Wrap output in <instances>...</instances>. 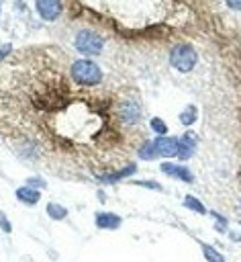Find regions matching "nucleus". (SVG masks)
Segmentation results:
<instances>
[{
    "mask_svg": "<svg viewBox=\"0 0 241 262\" xmlns=\"http://www.w3.org/2000/svg\"><path fill=\"white\" fill-rule=\"evenodd\" d=\"M69 76L80 86H98L102 82V70L96 61L82 57L69 66Z\"/></svg>",
    "mask_w": 241,
    "mask_h": 262,
    "instance_id": "obj_1",
    "label": "nucleus"
},
{
    "mask_svg": "<svg viewBox=\"0 0 241 262\" xmlns=\"http://www.w3.org/2000/svg\"><path fill=\"white\" fill-rule=\"evenodd\" d=\"M170 63L180 70V72H190L196 63H198V53L192 45L188 43H180V45H174L172 51H170Z\"/></svg>",
    "mask_w": 241,
    "mask_h": 262,
    "instance_id": "obj_2",
    "label": "nucleus"
},
{
    "mask_svg": "<svg viewBox=\"0 0 241 262\" xmlns=\"http://www.w3.org/2000/svg\"><path fill=\"white\" fill-rule=\"evenodd\" d=\"M74 47H76L80 53H84L86 57H88V55H100V53H102V47H104V39H102L98 33L84 29V31H80V33L76 35Z\"/></svg>",
    "mask_w": 241,
    "mask_h": 262,
    "instance_id": "obj_3",
    "label": "nucleus"
},
{
    "mask_svg": "<svg viewBox=\"0 0 241 262\" xmlns=\"http://www.w3.org/2000/svg\"><path fill=\"white\" fill-rule=\"evenodd\" d=\"M116 117L125 125H137L141 121V108L135 102V98H123L116 104Z\"/></svg>",
    "mask_w": 241,
    "mask_h": 262,
    "instance_id": "obj_4",
    "label": "nucleus"
},
{
    "mask_svg": "<svg viewBox=\"0 0 241 262\" xmlns=\"http://www.w3.org/2000/svg\"><path fill=\"white\" fill-rule=\"evenodd\" d=\"M35 8L43 20H57L63 10V2L61 0H35Z\"/></svg>",
    "mask_w": 241,
    "mask_h": 262,
    "instance_id": "obj_5",
    "label": "nucleus"
},
{
    "mask_svg": "<svg viewBox=\"0 0 241 262\" xmlns=\"http://www.w3.org/2000/svg\"><path fill=\"white\" fill-rule=\"evenodd\" d=\"M153 145H155L157 156H161V158H174V156H178V151H180V139H176V137L159 135V137L153 141Z\"/></svg>",
    "mask_w": 241,
    "mask_h": 262,
    "instance_id": "obj_6",
    "label": "nucleus"
},
{
    "mask_svg": "<svg viewBox=\"0 0 241 262\" xmlns=\"http://www.w3.org/2000/svg\"><path fill=\"white\" fill-rule=\"evenodd\" d=\"M159 170L163 172V174H167V176H172V178H178V180H182V182H188V184H192L194 182V174L186 168V166H182V164H161L159 166Z\"/></svg>",
    "mask_w": 241,
    "mask_h": 262,
    "instance_id": "obj_7",
    "label": "nucleus"
},
{
    "mask_svg": "<svg viewBox=\"0 0 241 262\" xmlns=\"http://www.w3.org/2000/svg\"><path fill=\"white\" fill-rule=\"evenodd\" d=\"M94 223H96V227H98V229H118V227H120V223H123V219H120L116 213L100 211V213H96Z\"/></svg>",
    "mask_w": 241,
    "mask_h": 262,
    "instance_id": "obj_8",
    "label": "nucleus"
},
{
    "mask_svg": "<svg viewBox=\"0 0 241 262\" xmlns=\"http://www.w3.org/2000/svg\"><path fill=\"white\" fill-rule=\"evenodd\" d=\"M196 145H198V137H196L192 131H186V133L182 135V139H180V151H178V158H180V160H188V158L194 154Z\"/></svg>",
    "mask_w": 241,
    "mask_h": 262,
    "instance_id": "obj_9",
    "label": "nucleus"
},
{
    "mask_svg": "<svg viewBox=\"0 0 241 262\" xmlns=\"http://www.w3.org/2000/svg\"><path fill=\"white\" fill-rule=\"evenodd\" d=\"M16 199L25 205H37L39 199H41V192H39V188H33V186L27 184V186H20L16 190Z\"/></svg>",
    "mask_w": 241,
    "mask_h": 262,
    "instance_id": "obj_10",
    "label": "nucleus"
},
{
    "mask_svg": "<svg viewBox=\"0 0 241 262\" xmlns=\"http://www.w3.org/2000/svg\"><path fill=\"white\" fill-rule=\"evenodd\" d=\"M135 170H137L135 164H127L123 170H116V172H110V174L102 172V174H98V178H100L102 182H116V180H120V178H127V176H131V174H135Z\"/></svg>",
    "mask_w": 241,
    "mask_h": 262,
    "instance_id": "obj_11",
    "label": "nucleus"
},
{
    "mask_svg": "<svg viewBox=\"0 0 241 262\" xmlns=\"http://www.w3.org/2000/svg\"><path fill=\"white\" fill-rule=\"evenodd\" d=\"M47 215H49L51 219H55V221H61V219H65V217H67V209H65L63 205L49 203V205H47Z\"/></svg>",
    "mask_w": 241,
    "mask_h": 262,
    "instance_id": "obj_12",
    "label": "nucleus"
},
{
    "mask_svg": "<svg viewBox=\"0 0 241 262\" xmlns=\"http://www.w3.org/2000/svg\"><path fill=\"white\" fill-rule=\"evenodd\" d=\"M200 248H202V254H204L206 262H225V256H223L221 252H216L212 246H208V244H200Z\"/></svg>",
    "mask_w": 241,
    "mask_h": 262,
    "instance_id": "obj_13",
    "label": "nucleus"
},
{
    "mask_svg": "<svg viewBox=\"0 0 241 262\" xmlns=\"http://www.w3.org/2000/svg\"><path fill=\"white\" fill-rule=\"evenodd\" d=\"M198 111H196V106L194 104H190V106H186L184 111H182V115H180V123L182 125H192V123H196V119H198V115H196Z\"/></svg>",
    "mask_w": 241,
    "mask_h": 262,
    "instance_id": "obj_14",
    "label": "nucleus"
},
{
    "mask_svg": "<svg viewBox=\"0 0 241 262\" xmlns=\"http://www.w3.org/2000/svg\"><path fill=\"white\" fill-rule=\"evenodd\" d=\"M184 207H186V209H190V211H194V213H200V215H204V213H206L204 205H202L196 196H192V194H186V196H184Z\"/></svg>",
    "mask_w": 241,
    "mask_h": 262,
    "instance_id": "obj_15",
    "label": "nucleus"
},
{
    "mask_svg": "<svg viewBox=\"0 0 241 262\" xmlns=\"http://www.w3.org/2000/svg\"><path fill=\"white\" fill-rule=\"evenodd\" d=\"M137 156H139L141 160H153V158H157V151H155V145H153V141H147V143H143V145L137 149Z\"/></svg>",
    "mask_w": 241,
    "mask_h": 262,
    "instance_id": "obj_16",
    "label": "nucleus"
},
{
    "mask_svg": "<svg viewBox=\"0 0 241 262\" xmlns=\"http://www.w3.org/2000/svg\"><path fill=\"white\" fill-rule=\"evenodd\" d=\"M149 127H151V131H155L157 135H165V133H167V125H165L159 117H153V119L149 121Z\"/></svg>",
    "mask_w": 241,
    "mask_h": 262,
    "instance_id": "obj_17",
    "label": "nucleus"
},
{
    "mask_svg": "<svg viewBox=\"0 0 241 262\" xmlns=\"http://www.w3.org/2000/svg\"><path fill=\"white\" fill-rule=\"evenodd\" d=\"M0 227H2L6 233H10V231H12V225H10V221L6 219V215H4V213H0Z\"/></svg>",
    "mask_w": 241,
    "mask_h": 262,
    "instance_id": "obj_18",
    "label": "nucleus"
},
{
    "mask_svg": "<svg viewBox=\"0 0 241 262\" xmlns=\"http://www.w3.org/2000/svg\"><path fill=\"white\" fill-rule=\"evenodd\" d=\"M45 184H47V182L41 180V178H29V186H33V188H35V186H37V188H45Z\"/></svg>",
    "mask_w": 241,
    "mask_h": 262,
    "instance_id": "obj_19",
    "label": "nucleus"
},
{
    "mask_svg": "<svg viewBox=\"0 0 241 262\" xmlns=\"http://www.w3.org/2000/svg\"><path fill=\"white\" fill-rule=\"evenodd\" d=\"M10 49H12V45L10 43H6V45H2V49H0V61L10 53Z\"/></svg>",
    "mask_w": 241,
    "mask_h": 262,
    "instance_id": "obj_20",
    "label": "nucleus"
},
{
    "mask_svg": "<svg viewBox=\"0 0 241 262\" xmlns=\"http://www.w3.org/2000/svg\"><path fill=\"white\" fill-rule=\"evenodd\" d=\"M227 4H229V8H233V10H241V0H227Z\"/></svg>",
    "mask_w": 241,
    "mask_h": 262,
    "instance_id": "obj_21",
    "label": "nucleus"
},
{
    "mask_svg": "<svg viewBox=\"0 0 241 262\" xmlns=\"http://www.w3.org/2000/svg\"><path fill=\"white\" fill-rule=\"evenodd\" d=\"M137 184H141V186H147V188H155V190H159V188H161L157 182H137Z\"/></svg>",
    "mask_w": 241,
    "mask_h": 262,
    "instance_id": "obj_22",
    "label": "nucleus"
}]
</instances>
